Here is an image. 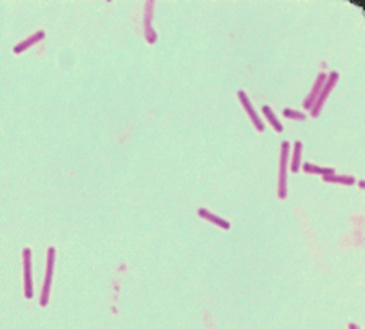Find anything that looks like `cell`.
Here are the masks:
<instances>
[{"label":"cell","mask_w":365,"mask_h":329,"mask_svg":"<svg viewBox=\"0 0 365 329\" xmlns=\"http://www.w3.org/2000/svg\"><path fill=\"white\" fill-rule=\"evenodd\" d=\"M338 78H339L338 71H333L330 76H327V81H325L321 91H320V94H318V98H316V101H315V106L312 107V117H318L320 110H321V107H323V102L327 101V98H328L331 90H333V86H335L336 81H338Z\"/></svg>","instance_id":"6da1fadb"},{"label":"cell","mask_w":365,"mask_h":329,"mask_svg":"<svg viewBox=\"0 0 365 329\" xmlns=\"http://www.w3.org/2000/svg\"><path fill=\"white\" fill-rule=\"evenodd\" d=\"M54 261H55V250L49 246L47 250V268H46V279L43 285V294H41V305L46 307L49 302V294H51V282H52V271H54Z\"/></svg>","instance_id":"7a4b0ae2"},{"label":"cell","mask_w":365,"mask_h":329,"mask_svg":"<svg viewBox=\"0 0 365 329\" xmlns=\"http://www.w3.org/2000/svg\"><path fill=\"white\" fill-rule=\"evenodd\" d=\"M288 157H289V143L282 141V144H281V159H279V198L281 199H284L286 196H288V188H286Z\"/></svg>","instance_id":"3957f363"},{"label":"cell","mask_w":365,"mask_h":329,"mask_svg":"<svg viewBox=\"0 0 365 329\" xmlns=\"http://www.w3.org/2000/svg\"><path fill=\"white\" fill-rule=\"evenodd\" d=\"M23 276H25V297H33V280H31V250H23Z\"/></svg>","instance_id":"277c9868"},{"label":"cell","mask_w":365,"mask_h":329,"mask_svg":"<svg viewBox=\"0 0 365 329\" xmlns=\"http://www.w3.org/2000/svg\"><path fill=\"white\" fill-rule=\"evenodd\" d=\"M325 81H327V73H320L318 78H316L313 88H312L310 94H308L307 98H305V101H304V107H305L307 110H310V109L313 107V104H315L316 98H318V94H320V91H321Z\"/></svg>","instance_id":"5b68a950"},{"label":"cell","mask_w":365,"mask_h":329,"mask_svg":"<svg viewBox=\"0 0 365 329\" xmlns=\"http://www.w3.org/2000/svg\"><path fill=\"white\" fill-rule=\"evenodd\" d=\"M239 99H240V102H242L244 109L247 110V114L250 115L252 122L255 124V127L258 128V132H263V130H265V125H263V122H261V120L258 118L257 112H255V109H253V106L250 104V99L247 98V94H245V91H239Z\"/></svg>","instance_id":"8992f818"},{"label":"cell","mask_w":365,"mask_h":329,"mask_svg":"<svg viewBox=\"0 0 365 329\" xmlns=\"http://www.w3.org/2000/svg\"><path fill=\"white\" fill-rule=\"evenodd\" d=\"M153 7H154V2H148L146 4V15H145V34H146V39H148L149 44L156 43V39H157L156 33L151 28V17H153L151 10H153Z\"/></svg>","instance_id":"52a82bcc"},{"label":"cell","mask_w":365,"mask_h":329,"mask_svg":"<svg viewBox=\"0 0 365 329\" xmlns=\"http://www.w3.org/2000/svg\"><path fill=\"white\" fill-rule=\"evenodd\" d=\"M44 36H46V33L44 31H37V33H34L31 37H28V39H25V41L23 43H20L18 46H15V49H13V52L15 54H21L25 49H28V47H31L33 44H36V43H39L41 41V39H44Z\"/></svg>","instance_id":"ba28073f"},{"label":"cell","mask_w":365,"mask_h":329,"mask_svg":"<svg viewBox=\"0 0 365 329\" xmlns=\"http://www.w3.org/2000/svg\"><path fill=\"white\" fill-rule=\"evenodd\" d=\"M198 214H200L201 218H205V219L211 221L213 224H216V226L223 227V229H229V227H231V224H229V222H227L226 219H223V218H218L216 214H213L211 211L205 210V208H200V210H198Z\"/></svg>","instance_id":"9c48e42d"},{"label":"cell","mask_w":365,"mask_h":329,"mask_svg":"<svg viewBox=\"0 0 365 329\" xmlns=\"http://www.w3.org/2000/svg\"><path fill=\"white\" fill-rule=\"evenodd\" d=\"M304 171L307 174H320V175H331L335 174V169H331V167H318V166H313L310 162H305L304 164Z\"/></svg>","instance_id":"30bf717a"},{"label":"cell","mask_w":365,"mask_h":329,"mask_svg":"<svg viewBox=\"0 0 365 329\" xmlns=\"http://www.w3.org/2000/svg\"><path fill=\"white\" fill-rule=\"evenodd\" d=\"M323 180L325 182H335V183H344V185H352V183L355 182V179L349 177V175H335V174L325 175Z\"/></svg>","instance_id":"8fae6325"},{"label":"cell","mask_w":365,"mask_h":329,"mask_svg":"<svg viewBox=\"0 0 365 329\" xmlns=\"http://www.w3.org/2000/svg\"><path fill=\"white\" fill-rule=\"evenodd\" d=\"M263 114L268 117L269 124H271V125L274 127V130H276L277 133H281V132H282V125H281L279 120L276 118V115H274V112L271 110V107H269V106H265V107H263Z\"/></svg>","instance_id":"7c38bea8"},{"label":"cell","mask_w":365,"mask_h":329,"mask_svg":"<svg viewBox=\"0 0 365 329\" xmlns=\"http://www.w3.org/2000/svg\"><path fill=\"white\" fill-rule=\"evenodd\" d=\"M300 152H302V143H300V141H296V143H294V156H292V167H291V169L294 171V172L299 171Z\"/></svg>","instance_id":"4fadbf2b"},{"label":"cell","mask_w":365,"mask_h":329,"mask_svg":"<svg viewBox=\"0 0 365 329\" xmlns=\"http://www.w3.org/2000/svg\"><path fill=\"white\" fill-rule=\"evenodd\" d=\"M282 114L289 118H296V120H305V115L302 112H297V110H292V109H284Z\"/></svg>","instance_id":"5bb4252c"},{"label":"cell","mask_w":365,"mask_h":329,"mask_svg":"<svg viewBox=\"0 0 365 329\" xmlns=\"http://www.w3.org/2000/svg\"><path fill=\"white\" fill-rule=\"evenodd\" d=\"M347 327H349V329H359V327H357V324H354V323H351Z\"/></svg>","instance_id":"9a60e30c"}]
</instances>
